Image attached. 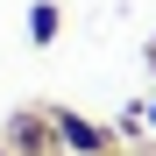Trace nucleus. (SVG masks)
<instances>
[{
	"mask_svg": "<svg viewBox=\"0 0 156 156\" xmlns=\"http://www.w3.org/2000/svg\"><path fill=\"white\" fill-rule=\"evenodd\" d=\"M50 128H57V149H64V156H114V135H107L92 114L50 107Z\"/></svg>",
	"mask_w": 156,
	"mask_h": 156,
	"instance_id": "f257e3e1",
	"label": "nucleus"
},
{
	"mask_svg": "<svg viewBox=\"0 0 156 156\" xmlns=\"http://www.w3.org/2000/svg\"><path fill=\"white\" fill-rule=\"evenodd\" d=\"M0 142H7L14 156H57V128H50V107H14Z\"/></svg>",
	"mask_w": 156,
	"mask_h": 156,
	"instance_id": "f03ea898",
	"label": "nucleus"
},
{
	"mask_svg": "<svg viewBox=\"0 0 156 156\" xmlns=\"http://www.w3.org/2000/svg\"><path fill=\"white\" fill-rule=\"evenodd\" d=\"M57 29H64V7H57V0H36V7H29V43L50 50V43H57Z\"/></svg>",
	"mask_w": 156,
	"mask_h": 156,
	"instance_id": "7ed1b4c3",
	"label": "nucleus"
},
{
	"mask_svg": "<svg viewBox=\"0 0 156 156\" xmlns=\"http://www.w3.org/2000/svg\"><path fill=\"white\" fill-rule=\"evenodd\" d=\"M149 128H156V99H149Z\"/></svg>",
	"mask_w": 156,
	"mask_h": 156,
	"instance_id": "20e7f679",
	"label": "nucleus"
},
{
	"mask_svg": "<svg viewBox=\"0 0 156 156\" xmlns=\"http://www.w3.org/2000/svg\"><path fill=\"white\" fill-rule=\"evenodd\" d=\"M0 156H14V149H7V142H0Z\"/></svg>",
	"mask_w": 156,
	"mask_h": 156,
	"instance_id": "39448f33",
	"label": "nucleus"
}]
</instances>
